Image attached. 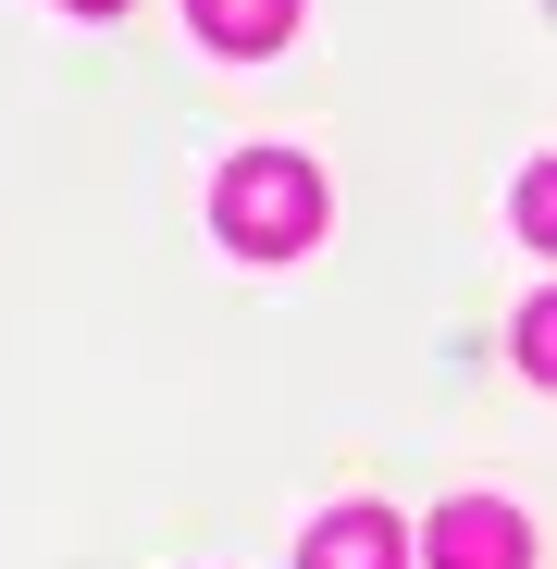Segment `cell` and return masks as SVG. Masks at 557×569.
<instances>
[{"label":"cell","mask_w":557,"mask_h":569,"mask_svg":"<svg viewBox=\"0 0 557 569\" xmlns=\"http://www.w3.org/2000/svg\"><path fill=\"white\" fill-rule=\"evenodd\" d=\"M397 520L385 508H335V520H310V545H298V569H397Z\"/></svg>","instance_id":"cell-3"},{"label":"cell","mask_w":557,"mask_h":569,"mask_svg":"<svg viewBox=\"0 0 557 569\" xmlns=\"http://www.w3.org/2000/svg\"><path fill=\"white\" fill-rule=\"evenodd\" d=\"M520 236H557V173H520Z\"/></svg>","instance_id":"cell-5"},{"label":"cell","mask_w":557,"mask_h":569,"mask_svg":"<svg viewBox=\"0 0 557 569\" xmlns=\"http://www.w3.org/2000/svg\"><path fill=\"white\" fill-rule=\"evenodd\" d=\"M62 13H125V0H62Z\"/></svg>","instance_id":"cell-7"},{"label":"cell","mask_w":557,"mask_h":569,"mask_svg":"<svg viewBox=\"0 0 557 569\" xmlns=\"http://www.w3.org/2000/svg\"><path fill=\"white\" fill-rule=\"evenodd\" d=\"M186 26H199L211 50H236V62H260V50H286L298 0H186Z\"/></svg>","instance_id":"cell-4"},{"label":"cell","mask_w":557,"mask_h":569,"mask_svg":"<svg viewBox=\"0 0 557 569\" xmlns=\"http://www.w3.org/2000/svg\"><path fill=\"white\" fill-rule=\"evenodd\" d=\"M434 569H533V532H520V508H496V496H458V508H434Z\"/></svg>","instance_id":"cell-2"},{"label":"cell","mask_w":557,"mask_h":569,"mask_svg":"<svg viewBox=\"0 0 557 569\" xmlns=\"http://www.w3.org/2000/svg\"><path fill=\"white\" fill-rule=\"evenodd\" d=\"M520 371H557V310H520Z\"/></svg>","instance_id":"cell-6"},{"label":"cell","mask_w":557,"mask_h":569,"mask_svg":"<svg viewBox=\"0 0 557 569\" xmlns=\"http://www.w3.org/2000/svg\"><path fill=\"white\" fill-rule=\"evenodd\" d=\"M211 223H223V248H248V260H286V248L322 236V173H310L298 149H248V161H223V186H211Z\"/></svg>","instance_id":"cell-1"}]
</instances>
